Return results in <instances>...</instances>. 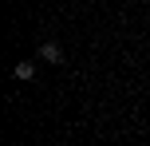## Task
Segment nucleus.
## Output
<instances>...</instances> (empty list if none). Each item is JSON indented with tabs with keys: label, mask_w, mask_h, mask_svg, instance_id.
I'll return each mask as SVG.
<instances>
[{
	"label": "nucleus",
	"mask_w": 150,
	"mask_h": 146,
	"mask_svg": "<svg viewBox=\"0 0 150 146\" xmlns=\"http://www.w3.org/2000/svg\"><path fill=\"white\" fill-rule=\"evenodd\" d=\"M12 75H16V79H32V75H36V67H32V63H16Z\"/></svg>",
	"instance_id": "f03ea898"
},
{
	"label": "nucleus",
	"mask_w": 150,
	"mask_h": 146,
	"mask_svg": "<svg viewBox=\"0 0 150 146\" xmlns=\"http://www.w3.org/2000/svg\"><path fill=\"white\" fill-rule=\"evenodd\" d=\"M40 55H44L47 63H59V59H63V51H59L55 44H40Z\"/></svg>",
	"instance_id": "f257e3e1"
}]
</instances>
